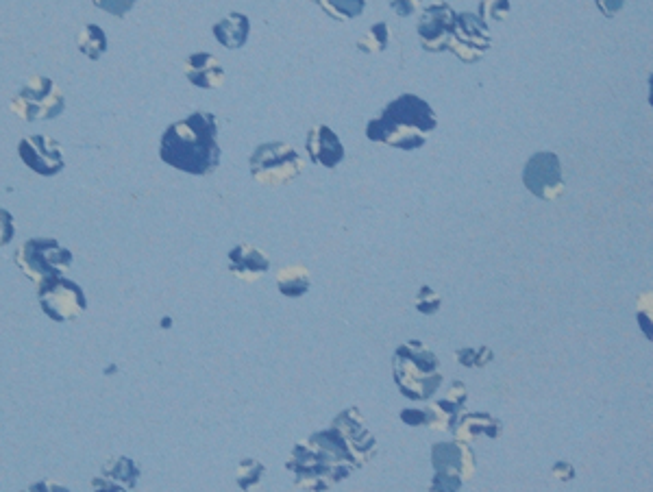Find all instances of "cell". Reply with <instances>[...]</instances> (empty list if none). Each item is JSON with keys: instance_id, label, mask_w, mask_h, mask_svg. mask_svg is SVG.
<instances>
[{"instance_id": "7402d4cb", "label": "cell", "mask_w": 653, "mask_h": 492, "mask_svg": "<svg viewBox=\"0 0 653 492\" xmlns=\"http://www.w3.org/2000/svg\"><path fill=\"white\" fill-rule=\"evenodd\" d=\"M79 53L90 61H98L107 53V35L98 24H85L77 38Z\"/></svg>"}, {"instance_id": "d6a6232c", "label": "cell", "mask_w": 653, "mask_h": 492, "mask_svg": "<svg viewBox=\"0 0 653 492\" xmlns=\"http://www.w3.org/2000/svg\"><path fill=\"white\" fill-rule=\"evenodd\" d=\"M16 236V225L14 216H11L7 209L0 207V246H7Z\"/></svg>"}, {"instance_id": "f35d334b", "label": "cell", "mask_w": 653, "mask_h": 492, "mask_svg": "<svg viewBox=\"0 0 653 492\" xmlns=\"http://www.w3.org/2000/svg\"><path fill=\"white\" fill-rule=\"evenodd\" d=\"M22 492H53V484L51 482H38V484H31L27 490Z\"/></svg>"}, {"instance_id": "277c9868", "label": "cell", "mask_w": 653, "mask_h": 492, "mask_svg": "<svg viewBox=\"0 0 653 492\" xmlns=\"http://www.w3.org/2000/svg\"><path fill=\"white\" fill-rule=\"evenodd\" d=\"M394 384L410 401H427L442 384L440 360L421 340H410L394 351Z\"/></svg>"}, {"instance_id": "f546056e", "label": "cell", "mask_w": 653, "mask_h": 492, "mask_svg": "<svg viewBox=\"0 0 653 492\" xmlns=\"http://www.w3.org/2000/svg\"><path fill=\"white\" fill-rule=\"evenodd\" d=\"M92 3L98 9H103L105 14H112L116 18H122V16L129 14L131 7L138 3V0H92Z\"/></svg>"}, {"instance_id": "4fadbf2b", "label": "cell", "mask_w": 653, "mask_h": 492, "mask_svg": "<svg viewBox=\"0 0 653 492\" xmlns=\"http://www.w3.org/2000/svg\"><path fill=\"white\" fill-rule=\"evenodd\" d=\"M431 466L436 473H451L462 479L473 477L475 473V453L468 442H438L431 447Z\"/></svg>"}, {"instance_id": "5b68a950", "label": "cell", "mask_w": 653, "mask_h": 492, "mask_svg": "<svg viewBox=\"0 0 653 492\" xmlns=\"http://www.w3.org/2000/svg\"><path fill=\"white\" fill-rule=\"evenodd\" d=\"M72 260H75L72 251L53 238H31L16 253V266L22 270L24 277L38 286L46 279L64 275Z\"/></svg>"}, {"instance_id": "74e56055", "label": "cell", "mask_w": 653, "mask_h": 492, "mask_svg": "<svg viewBox=\"0 0 653 492\" xmlns=\"http://www.w3.org/2000/svg\"><path fill=\"white\" fill-rule=\"evenodd\" d=\"M553 475H556L558 479H562V482H571V479L575 477V469H573V464L571 462H558V464H553Z\"/></svg>"}, {"instance_id": "d4e9b609", "label": "cell", "mask_w": 653, "mask_h": 492, "mask_svg": "<svg viewBox=\"0 0 653 492\" xmlns=\"http://www.w3.org/2000/svg\"><path fill=\"white\" fill-rule=\"evenodd\" d=\"M388 46V24L386 22H377L371 27L364 38L357 42V48H360L362 53H379L384 51Z\"/></svg>"}, {"instance_id": "1f68e13d", "label": "cell", "mask_w": 653, "mask_h": 492, "mask_svg": "<svg viewBox=\"0 0 653 492\" xmlns=\"http://www.w3.org/2000/svg\"><path fill=\"white\" fill-rule=\"evenodd\" d=\"M447 51H451L453 55H458V57L464 61V64H475V61H479V59L484 57L482 51H477V48L466 46V44H462V42H458V40H453V38H451V42H449V48H447Z\"/></svg>"}, {"instance_id": "f1b7e54d", "label": "cell", "mask_w": 653, "mask_h": 492, "mask_svg": "<svg viewBox=\"0 0 653 492\" xmlns=\"http://www.w3.org/2000/svg\"><path fill=\"white\" fill-rule=\"evenodd\" d=\"M464 484V479L451 473H436L429 484V492H458Z\"/></svg>"}, {"instance_id": "4316f807", "label": "cell", "mask_w": 653, "mask_h": 492, "mask_svg": "<svg viewBox=\"0 0 653 492\" xmlns=\"http://www.w3.org/2000/svg\"><path fill=\"white\" fill-rule=\"evenodd\" d=\"M440 305H442V299L436 290H431L429 286H423L421 290H418V294H416V310L418 312L425 316H431L440 310Z\"/></svg>"}, {"instance_id": "d6986e66", "label": "cell", "mask_w": 653, "mask_h": 492, "mask_svg": "<svg viewBox=\"0 0 653 492\" xmlns=\"http://www.w3.org/2000/svg\"><path fill=\"white\" fill-rule=\"evenodd\" d=\"M212 31H214V38L220 44L225 48H231V51H236V48H242L246 40H249L251 22L244 14H229L227 18L216 22Z\"/></svg>"}, {"instance_id": "7a4b0ae2", "label": "cell", "mask_w": 653, "mask_h": 492, "mask_svg": "<svg viewBox=\"0 0 653 492\" xmlns=\"http://www.w3.org/2000/svg\"><path fill=\"white\" fill-rule=\"evenodd\" d=\"M218 125L214 114L194 112L170 125L159 142V157L175 170L203 177L220 164V146L216 142Z\"/></svg>"}, {"instance_id": "3957f363", "label": "cell", "mask_w": 653, "mask_h": 492, "mask_svg": "<svg viewBox=\"0 0 653 492\" xmlns=\"http://www.w3.org/2000/svg\"><path fill=\"white\" fill-rule=\"evenodd\" d=\"M438 125L436 112L416 94H403L392 101L379 118L366 125L368 140L384 142L401 151H416L425 144V133Z\"/></svg>"}, {"instance_id": "e575fe53", "label": "cell", "mask_w": 653, "mask_h": 492, "mask_svg": "<svg viewBox=\"0 0 653 492\" xmlns=\"http://www.w3.org/2000/svg\"><path fill=\"white\" fill-rule=\"evenodd\" d=\"M92 488H94V492H129L125 486H120L103 475L92 479Z\"/></svg>"}, {"instance_id": "ffe728a7", "label": "cell", "mask_w": 653, "mask_h": 492, "mask_svg": "<svg viewBox=\"0 0 653 492\" xmlns=\"http://www.w3.org/2000/svg\"><path fill=\"white\" fill-rule=\"evenodd\" d=\"M140 466L135 464L127 455H118V458H112L103 466V477L112 479V482L125 486L127 490H133L140 482Z\"/></svg>"}, {"instance_id": "d590c367", "label": "cell", "mask_w": 653, "mask_h": 492, "mask_svg": "<svg viewBox=\"0 0 653 492\" xmlns=\"http://www.w3.org/2000/svg\"><path fill=\"white\" fill-rule=\"evenodd\" d=\"M466 397H468V390H466V384H464V381H453V386H451V390H449L447 399H449L451 403L458 405V408H462V405L466 403Z\"/></svg>"}, {"instance_id": "ab89813d", "label": "cell", "mask_w": 653, "mask_h": 492, "mask_svg": "<svg viewBox=\"0 0 653 492\" xmlns=\"http://www.w3.org/2000/svg\"><path fill=\"white\" fill-rule=\"evenodd\" d=\"M53 492H70V490L64 488V486H59V484H53Z\"/></svg>"}, {"instance_id": "8d00e7d4", "label": "cell", "mask_w": 653, "mask_h": 492, "mask_svg": "<svg viewBox=\"0 0 653 492\" xmlns=\"http://www.w3.org/2000/svg\"><path fill=\"white\" fill-rule=\"evenodd\" d=\"M595 3H597V7L601 9V14H603V16L612 18V16H616V14H619V11L623 9L625 0H595Z\"/></svg>"}, {"instance_id": "7c38bea8", "label": "cell", "mask_w": 653, "mask_h": 492, "mask_svg": "<svg viewBox=\"0 0 653 492\" xmlns=\"http://www.w3.org/2000/svg\"><path fill=\"white\" fill-rule=\"evenodd\" d=\"M453 24H455V11L447 3L429 5L421 20H418V38L425 51L429 53H442L449 48L453 38Z\"/></svg>"}, {"instance_id": "8992f818", "label": "cell", "mask_w": 653, "mask_h": 492, "mask_svg": "<svg viewBox=\"0 0 653 492\" xmlns=\"http://www.w3.org/2000/svg\"><path fill=\"white\" fill-rule=\"evenodd\" d=\"M303 172V159L290 144L268 142L257 146L251 155V175L257 183L270 188L288 186Z\"/></svg>"}, {"instance_id": "ac0fdd59", "label": "cell", "mask_w": 653, "mask_h": 492, "mask_svg": "<svg viewBox=\"0 0 653 492\" xmlns=\"http://www.w3.org/2000/svg\"><path fill=\"white\" fill-rule=\"evenodd\" d=\"M503 432V423L499 418L473 412L460 418V423H455V440L462 442H473L477 436H488V438H499Z\"/></svg>"}, {"instance_id": "4dcf8cb0", "label": "cell", "mask_w": 653, "mask_h": 492, "mask_svg": "<svg viewBox=\"0 0 653 492\" xmlns=\"http://www.w3.org/2000/svg\"><path fill=\"white\" fill-rule=\"evenodd\" d=\"M401 421L410 427H429L431 425V412L429 408H410L401 412Z\"/></svg>"}, {"instance_id": "cb8c5ba5", "label": "cell", "mask_w": 653, "mask_h": 492, "mask_svg": "<svg viewBox=\"0 0 653 492\" xmlns=\"http://www.w3.org/2000/svg\"><path fill=\"white\" fill-rule=\"evenodd\" d=\"M266 473V466L262 462H257L253 458H246L238 464V486L244 490V492H249L251 488H255L257 484L262 482V477Z\"/></svg>"}, {"instance_id": "9c48e42d", "label": "cell", "mask_w": 653, "mask_h": 492, "mask_svg": "<svg viewBox=\"0 0 653 492\" xmlns=\"http://www.w3.org/2000/svg\"><path fill=\"white\" fill-rule=\"evenodd\" d=\"M523 183L525 188L532 192L538 199L556 201L564 194V181H562V166L556 153L542 151L529 157L523 170Z\"/></svg>"}, {"instance_id": "484cf974", "label": "cell", "mask_w": 653, "mask_h": 492, "mask_svg": "<svg viewBox=\"0 0 653 492\" xmlns=\"http://www.w3.org/2000/svg\"><path fill=\"white\" fill-rule=\"evenodd\" d=\"M492 351L488 347H479V349H460L458 351V362L466 368H484L488 362H492Z\"/></svg>"}, {"instance_id": "60d3db41", "label": "cell", "mask_w": 653, "mask_h": 492, "mask_svg": "<svg viewBox=\"0 0 653 492\" xmlns=\"http://www.w3.org/2000/svg\"><path fill=\"white\" fill-rule=\"evenodd\" d=\"M314 3H318V0H314Z\"/></svg>"}, {"instance_id": "2e32d148", "label": "cell", "mask_w": 653, "mask_h": 492, "mask_svg": "<svg viewBox=\"0 0 653 492\" xmlns=\"http://www.w3.org/2000/svg\"><path fill=\"white\" fill-rule=\"evenodd\" d=\"M186 77L201 90H218L225 83V68L209 53H192L186 59Z\"/></svg>"}, {"instance_id": "836d02e7", "label": "cell", "mask_w": 653, "mask_h": 492, "mask_svg": "<svg viewBox=\"0 0 653 492\" xmlns=\"http://www.w3.org/2000/svg\"><path fill=\"white\" fill-rule=\"evenodd\" d=\"M388 3H390L394 14L403 16V18L414 16L416 9L421 7V0H388Z\"/></svg>"}, {"instance_id": "52a82bcc", "label": "cell", "mask_w": 653, "mask_h": 492, "mask_svg": "<svg viewBox=\"0 0 653 492\" xmlns=\"http://www.w3.org/2000/svg\"><path fill=\"white\" fill-rule=\"evenodd\" d=\"M66 109V96L48 77H31L24 88L11 98V112L24 122L55 120Z\"/></svg>"}, {"instance_id": "6da1fadb", "label": "cell", "mask_w": 653, "mask_h": 492, "mask_svg": "<svg viewBox=\"0 0 653 492\" xmlns=\"http://www.w3.org/2000/svg\"><path fill=\"white\" fill-rule=\"evenodd\" d=\"M286 466L294 475V484L312 492H325L360 469L334 427L299 442Z\"/></svg>"}, {"instance_id": "e0dca14e", "label": "cell", "mask_w": 653, "mask_h": 492, "mask_svg": "<svg viewBox=\"0 0 653 492\" xmlns=\"http://www.w3.org/2000/svg\"><path fill=\"white\" fill-rule=\"evenodd\" d=\"M453 40H458L466 46H473L477 51L486 53L490 48V35H488V24L475 16V14H455V24H453Z\"/></svg>"}, {"instance_id": "30bf717a", "label": "cell", "mask_w": 653, "mask_h": 492, "mask_svg": "<svg viewBox=\"0 0 653 492\" xmlns=\"http://www.w3.org/2000/svg\"><path fill=\"white\" fill-rule=\"evenodd\" d=\"M18 155L24 166L42 177H55L66 168L64 151H61L59 142L46 138V135H27V138H22L18 144Z\"/></svg>"}, {"instance_id": "44dd1931", "label": "cell", "mask_w": 653, "mask_h": 492, "mask_svg": "<svg viewBox=\"0 0 653 492\" xmlns=\"http://www.w3.org/2000/svg\"><path fill=\"white\" fill-rule=\"evenodd\" d=\"M310 273L303 266H288L279 270L277 275V288L288 299H297L303 297V294L310 290Z\"/></svg>"}, {"instance_id": "83f0119b", "label": "cell", "mask_w": 653, "mask_h": 492, "mask_svg": "<svg viewBox=\"0 0 653 492\" xmlns=\"http://www.w3.org/2000/svg\"><path fill=\"white\" fill-rule=\"evenodd\" d=\"M510 14V0H484L479 5V18H482L486 24L488 20H505V16Z\"/></svg>"}, {"instance_id": "ba28073f", "label": "cell", "mask_w": 653, "mask_h": 492, "mask_svg": "<svg viewBox=\"0 0 653 492\" xmlns=\"http://www.w3.org/2000/svg\"><path fill=\"white\" fill-rule=\"evenodd\" d=\"M38 299L44 314L53 318L55 323L75 321L88 310V299H85L83 288L64 275L42 281L38 286Z\"/></svg>"}, {"instance_id": "9a60e30c", "label": "cell", "mask_w": 653, "mask_h": 492, "mask_svg": "<svg viewBox=\"0 0 653 492\" xmlns=\"http://www.w3.org/2000/svg\"><path fill=\"white\" fill-rule=\"evenodd\" d=\"M307 153H310L312 162L325 168H336L344 159V146L338 135L325 125H318L307 133Z\"/></svg>"}, {"instance_id": "603a6c76", "label": "cell", "mask_w": 653, "mask_h": 492, "mask_svg": "<svg viewBox=\"0 0 653 492\" xmlns=\"http://www.w3.org/2000/svg\"><path fill=\"white\" fill-rule=\"evenodd\" d=\"M318 3L336 20L357 18L362 16V11L366 9V0H318Z\"/></svg>"}, {"instance_id": "8fae6325", "label": "cell", "mask_w": 653, "mask_h": 492, "mask_svg": "<svg viewBox=\"0 0 653 492\" xmlns=\"http://www.w3.org/2000/svg\"><path fill=\"white\" fill-rule=\"evenodd\" d=\"M331 427H334L336 432L344 438V442H347V447L351 449L353 458H355V462H357V466H360V469L366 462H371L375 458L377 440H375V436L371 432H368L366 421H364V416L360 414V410L349 408V410L340 412L334 418Z\"/></svg>"}, {"instance_id": "5bb4252c", "label": "cell", "mask_w": 653, "mask_h": 492, "mask_svg": "<svg viewBox=\"0 0 653 492\" xmlns=\"http://www.w3.org/2000/svg\"><path fill=\"white\" fill-rule=\"evenodd\" d=\"M227 266L238 279L255 281L268 273L270 260L262 249H257L255 244L244 242V244L233 246V249L229 251Z\"/></svg>"}]
</instances>
